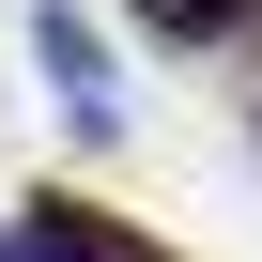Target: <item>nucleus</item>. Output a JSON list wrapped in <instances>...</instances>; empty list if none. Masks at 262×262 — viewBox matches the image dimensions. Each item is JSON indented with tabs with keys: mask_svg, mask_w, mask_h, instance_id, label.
Listing matches in <instances>:
<instances>
[{
	"mask_svg": "<svg viewBox=\"0 0 262 262\" xmlns=\"http://www.w3.org/2000/svg\"><path fill=\"white\" fill-rule=\"evenodd\" d=\"M0 262H185V247L123 231L108 201H31V216H0Z\"/></svg>",
	"mask_w": 262,
	"mask_h": 262,
	"instance_id": "1",
	"label": "nucleus"
},
{
	"mask_svg": "<svg viewBox=\"0 0 262 262\" xmlns=\"http://www.w3.org/2000/svg\"><path fill=\"white\" fill-rule=\"evenodd\" d=\"M31 62H47V93L77 108V123H108V47L62 16V0H47V16H31Z\"/></svg>",
	"mask_w": 262,
	"mask_h": 262,
	"instance_id": "2",
	"label": "nucleus"
},
{
	"mask_svg": "<svg viewBox=\"0 0 262 262\" xmlns=\"http://www.w3.org/2000/svg\"><path fill=\"white\" fill-rule=\"evenodd\" d=\"M139 31H155V47H231L247 0H139Z\"/></svg>",
	"mask_w": 262,
	"mask_h": 262,
	"instance_id": "3",
	"label": "nucleus"
}]
</instances>
